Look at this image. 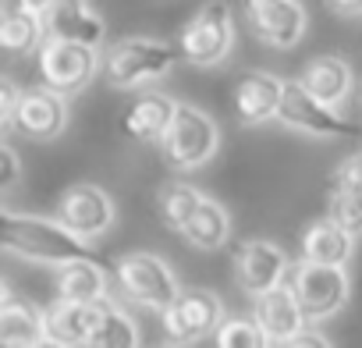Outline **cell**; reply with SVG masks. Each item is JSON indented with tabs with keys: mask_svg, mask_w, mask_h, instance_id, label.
<instances>
[{
	"mask_svg": "<svg viewBox=\"0 0 362 348\" xmlns=\"http://www.w3.org/2000/svg\"><path fill=\"white\" fill-rule=\"evenodd\" d=\"M323 4H327L334 15H341V18H355V15H362V0H323Z\"/></svg>",
	"mask_w": 362,
	"mask_h": 348,
	"instance_id": "cell-33",
	"label": "cell"
},
{
	"mask_svg": "<svg viewBox=\"0 0 362 348\" xmlns=\"http://www.w3.org/2000/svg\"><path fill=\"white\" fill-rule=\"evenodd\" d=\"M288 284L295 288L309 323H323L330 316H337L351 295V281L344 274V267L337 263H316V260H302L291 267Z\"/></svg>",
	"mask_w": 362,
	"mask_h": 348,
	"instance_id": "cell-5",
	"label": "cell"
},
{
	"mask_svg": "<svg viewBox=\"0 0 362 348\" xmlns=\"http://www.w3.org/2000/svg\"><path fill=\"white\" fill-rule=\"evenodd\" d=\"M103 302H68V298H57L50 309H43L47 344H64V348L89 344L93 341V330L100 323Z\"/></svg>",
	"mask_w": 362,
	"mask_h": 348,
	"instance_id": "cell-15",
	"label": "cell"
},
{
	"mask_svg": "<svg viewBox=\"0 0 362 348\" xmlns=\"http://www.w3.org/2000/svg\"><path fill=\"white\" fill-rule=\"evenodd\" d=\"M160 320H163L167 341L189 344L206 334H217V327L224 320V302L210 288H181L177 298L160 313Z\"/></svg>",
	"mask_w": 362,
	"mask_h": 348,
	"instance_id": "cell-9",
	"label": "cell"
},
{
	"mask_svg": "<svg viewBox=\"0 0 362 348\" xmlns=\"http://www.w3.org/2000/svg\"><path fill=\"white\" fill-rule=\"evenodd\" d=\"M231 267H235L238 288H242L249 298H256V295H263V291L284 284L295 263L288 260V253H284L277 242H270V238H245V242L235 245Z\"/></svg>",
	"mask_w": 362,
	"mask_h": 348,
	"instance_id": "cell-10",
	"label": "cell"
},
{
	"mask_svg": "<svg viewBox=\"0 0 362 348\" xmlns=\"http://www.w3.org/2000/svg\"><path fill=\"white\" fill-rule=\"evenodd\" d=\"M163 156L174 170H196L203 163H210L221 149V128L217 121L189 103H177V114L170 121V128L160 139Z\"/></svg>",
	"mask_w": 362,
	"mask_h": 348,
	"instance_id": "cell-3",
	"label": "cell"
},
{
	"mask_svg": "<svg viewBox=\"0 0 362 348\" xmlns=\"http://www.w3.org/2000/svg\"><path fill=\"white\" fill-rule=\"evenodd\" d=\"M68 96L54 93L50 86L43 89H25L22 93V103L15 110V121L11 128H18L25 139H36V142H47V139H57L68 124Z\"/></svg>",
	"mask_w": 362,
	"mask_h": 348,
	"instance_id": "cell-13",
	"label": "cell"
},
{
	"mask_svg": "<svg viewBox=\"0 0 362 348\" xmlns=\"http://www.w3.org/2000/svg\"><path fill=\"white\" fill-rule=\"evenodd\" d=\"M214 337H217L221 348H263V344H270V334H267V327L256 316L221 320V327H217Z\"/></svg>",
	"mask_w": 362,
	"mask_h": 348,
	"instance_id": "cell-27",
	"label": "cell"
},
{
	"mask_svg": "<svg viewBox=\"0 0 362 348\" xmlns=\"http://www.w3.org/2000/svg\"><path fill=\"white\" fill-rule=\"evenodd\" d=\"M351 82H355L351 64L341 61V57H330V54L313 57V61L305 64V71H302V86H305L316 100H323V103H330V107H337V103L348 100Z\"/></svg>",
	"mask_w": 362,
	"mask_h": 348,
	"instance_id": "cell-20",
	"label": "cell"
},
{
	"mask_svg": "<svg viewBox=\"0 0 362 348\" xmlns=\"http://www.w3.org/2000/svg\"><path fill=\"white\" fill-rule=\"evenodd\" d=\"M18 178H22V160H18L15 146L4 142V146H0V189H4V192L15 189Z\"/></svg>",
	"mask_w": 362,
	"mask_h": 348,
	"instance_id": "cell-29",
	"label": "cell"
},
{
	"mask_svg": "<svg viewBox=\"0 0 362 348\" xmlns=\"http://www.w3.org/2000/svg\"><path fill=\"white\" fill-rule=\"evenodd\" d=\"M18 103H22V89L11 79H4V82H0V124H4V128H11Z\"/></svg>",
	"mask_w": 362,
	"mask_h": 348,
	"instance_id": "cell-30",
	"label": "cell"
},
{
	"mask_svg": "<svg viewBox=\"0 0 362 348\" xmlns=\"http://www.w3.org/2000/svg\"><path fill=\"white\" fill-rule=\"evenodd\" d=\"M277 121L284 128H295L302 135H313V139H337V135H358L362 128L355 121H344L330 103L316 100L302 79H288L284 82V96H281V107H277Z\"/></svg>",
	"mask_w": 362,
	"mask_h": 348,
	"instance_id": "cell-7",
	"label": "cell"
},
{
	"mask_svg": "<svg viewBox=\"0 0 362 348\" xmlns=\"http://www.w3.org/2000/svg\"><path fill=\"white\" fill-rule=\"evenodd\" d=\"M351 253H355V235H348L344 228H337L330 217H327V221L309 224V228H305V235H302V260L348 267Z\"/></svg>",
	"mask_w": 362,
	"mask_h": 348,
	"instance_id": "cell-22",
	"label": "cell"
},
{
	"mask_svg": "<svg viewBox=\"0 0 362 348\" xmlns=\"http://www.w3.org/2000/svg\"><path fill=\"white\" fill-rule=\"evenodd\" d=\"M327 217L344 228L348 235H362V192L358 189H344V185H334L330 199H327Z\"/></svg>",
	"mask_w": 362,
	"mask_h": 348,
	"instance_id": "cell-28",
	"label": "cell"
},
{
	"mask_svg": "<svg viewBox=\"0 0 362 348\" xmlns=\"http://www.w3.org/2000/svg\"><path fill=\"white\" fill-rule=\"evenodd\" d=\"M252 306H256V320L270 334V344H277V348L288 344L309 323V316H305V309H302V302H298V295H295V288L288 281L270 288V291H263V295H256Z\"/></svg>",
	"mask_w": 362,
	"mask_h": 348,
	"instance_id": "cell-14",
	"label": "cell"
},
{
	"mask_svg": "<svg viewBox=\"0 0 362 348\" xmlns=\"http://www.w3.org/2000/svg\"><path fill=\"white\" fill-rule=\"evenodd\" d=\"M54 288H57V298H68V302H103L110 284L100 260H71L57 267Z\"/></svg>",
	"mask_w": 362,
	"mask_h": 348,
	"instance_id": "cell-19",
	"label": "cell"
},
{
	"mask_svg": "<svg viewBox=\"0 0 362 348\" xmlns=\"http://www.w3.org/2000/svg\"><path fill=\"white\" fill-rule=\"evenodd\" d=\"M177 57H181L177 43L146 40V36H128V40H117V43L107 50L103 71H107V82H110L114 89H139V86H146V82L163 79V75L177 64Z\"/></svg>",
	"mask_w": 362,
	"mask_h": 348,
	"instance_id": "cell-2",
	"label": "cell"
},
{
	"mask_svg": "<svg viewBox=\"0 0 362 348\" xmlns=\"http://www.w3.org/2000/svg\"><path fill=\"white\" fill-rule=\"evenodd\" d=\"M0 43L11 54H33L47 43V18L33 8H22L11 0V8L0 22Z\"/></svg>",
	"mask_w": 362,
	"mask_h": 348,
	"instance_id": "cell-23",
	"label": "cell"
},
{
	"mask_svg": "<svg viewBox=\"0 0 362 348\" xmlns=\"http://www.w3.org/2000/svg\"><path fill=\"white\" fill-rule=\"evenodd\" d=\"M284 96V82L270 71H252L235 86V117L249 128L277 121V107Z\"/></svg>",
	"mask_w": 362,
	"mask_h": 348,
	"instance_id": "cell-17",
	"label": "cell"
},
{
	"mask_svg": "<svg viewBox=\"0 0 362 348\" xmlns=\"http://www.w3.org/2000/svg\"><path fill=\"white\" fill-rule=\"evenodd\" d=\"M114 281L121 288V295L135 306H146V309H156L163 313L174 298H177V277L174 270L153 256V253H128L114 263Z\"/></svg>",
	"mask_w": 362,
	"mask_h": 348,
	"instance_id": "cell-6",
	"label": "cell"
},
{
	"mask_svg": "<svg viewBox=\"0 0 362 348\" xmlns=\"http://www.w3.org/2000/svg\"><path fill=\"white\" fill-rule=\"evenodd\" d=\"M203 199H206V196H203L199 189H192V185H167V189L160 192V221H163L170 231L181 235V228L192 221V214L203 207Z\"/></svg>",
	"mask_w": 362,
	"mask_h": 348,
	"instance_id": "cell-26",
	"label": "cell"
},
{
	"mask_svg": "<svg viewBox=\"0 0 362 348\" xmlns=\"http://www.w3.org/2000/svg\"><path fill=\"white\" fill-rule=\"evenodd\" d=\"M139 341H142V334H139L135 320L124 309H117L114 302H103V313H100L89 348H135Z\"/></svg>",
	"mask_w": 362,
	"mask_h": 348,
	"instance_id": "cell-25",
	"label": "cell"
},
{
	"mask_svg": "<svg viewBox=\"0 0 362 348\" xmlns=\"http://www.w3.org/2000/svg\"><path fill=\"white\" fill-rule=\"evenodd\" d=\"M177 50L189 64L196 68H214L231 54L235 43V25H231V8L224 0H210L206 8H199L177 33Z\"/></svg>",
	"mask_w": 362,
	"mask_h": 348,
	"instance_id": "cell-4",
	"label": "cell"
},
{
	"mask_svg": "<svg viewBox=\"0 0 362 348\" xmlns=\"http://www.w3.org/2000/svg\"><path fill=\"white\" fill-rule=\"evenodd\" d=\"M40 75L43 86H50L61 96H78L93 75L100 71V54L89 43H75V40H47L40 47Z\"/></svg>",
	"mask_w": 362,
	"mask_h": 348,
	"instance_id": "cell-8",
	"label": "cell"
},
{
	"mask_svg": "<svg viewBox=\"0 0 362 348\" xmlns=\"http://www.w3.org/2000/svg\"><path fill=\"white\" fill-rule=\"evenodd\" d=\"M177 114V103L163 93H142L128 110H124V132L132 139H142V142H153V139H163V132L170 128Z\"/></svg>",
	"mask_w": 362,
	"mask_h": 348,
	"instance_id": "cell-21",
	"label": "cell"
},
{
	"mask_svg": "<svg viewBox=\"0 0 362 348\" xmlns=\"http://www.w3.org/2000/svg\"><path fill=\"white\" fill-rule=\"evenodd\" d=\"M15 4H22V8H33V11L47 15V11L54 8V0H15Z\"/></svg>",
	"mask_w": 362,
	"mask_h": 348,
	"instance_id": "cell-34",
	"label": "cell"
},
{
	"mask_svg": "<svg viewBox=\"0 0 362 348\" xmlns=\"http://www.w3.org/2000/svg\"><path fill=\"white\" fill-rule=\"evenodd\" d=\"M43 18H47V40H75L100 47L107 36V25L89 0H54V8Z\"/></svg>",
	"mask_w": 362,
	"mask_h": 348,
	"instance_id": "cell-16",
	"label": "cell"
},
{
	"mask_svg": "<svg viewBox=\"0 0 362 348\" xmlns=\"http://www.w3.org/2000/svg\"><path fill=\"white\" fill-rule=\"evenodd\" d=\"M242 4H245V18L256 40H263L267 47L291 50L302 43L305 25H309L302 0H242Z\"/></svg>",
	"mask_w": 362,
	"mask_h": 348,
	"instance_id": "cell-11",
	"label": "cell"
},
{
	"mask_svg": "<svg viewBox=\"0 0 362 348\" xmlns=\"http://www.w3.org/2000/svg\"><path fill=\"white\" fill-rule=\"evenodd\" d=\"M57 217H61L71 231H78L82 238L96 242V238H103V235L114 228L117 210H114V199H110L100 185L78 182V185H71V189L61 196Z\"/></svg>",
	"mask_w": 362,
	"mask_h": 348,
	"instance_id": "cell-12",
	"label": "cell"
},
{
	"mask_svg": "<svg viewBox=\"0 0 362 348\" xmlns=\"http://www.w3.org/2000/svg\"><path fill=\"white\" fill-rule=\"evenodd\" d=\"M228 235H231V217L217 199H203V207L192 214V221L181 228V238L192 249H203V253L221 249L228 242Z\"/></svg>",
	"mask_w": 362,
	"mask_h": 348,
	"instance_id": "cell-24",
	"label": "cell"
},
{
	"mask_svg": "<svg viewBox=\"0 0 362 348\" xmlns=\"http://www.w3.org/2000/svg\"><path fill=\"white\" fill-rule=\"evenodd\" d=\"M334 185H344V189H358V192H362V153L348 156V160L337 167Z\"/></svg>",
	"mask_w": 362,
	"mask_h": 348,
	"instance_id": "cell-31",
	"label": "cell"
},
{
	"mask_svg": "<svg viewBox=\"0 0 362 348\" xmlns=\"http://www.w3.org/2000/svg\"><path fill=\"white\" fill-rule=\"evenodd\" d=\"M0 242L11 256L61 267L71 260H96L89 238L71 231L61 217H40V214H15L4 210L0 214Z\"/></svg>",
	"mask_w": 362,
	"mask_h": 348,
	"instance_id": "cell-1",
	"label": "cell"
},
{
	"mask_svg": "<svg viewBox=\"0 0 362 348\" xmlns=\"http://www.w3.org/2000/svg\"><path fill=\"white\" fill-rule=\"evenodd\" d=\"M330 344H334V341H330V337H323V334L316 330V323H305V327L288 341V348H330Z\"/></svg>",
	"mask_w": 362,
	"mask_h": 348,
	"instance_id": "cell-32",
	"label": "cell"
},
{
	"mask_svg": "<svg viewBox=\"0 0 362 348\" xmlns=\"http://www.w3.org/2000/svg\"><path fill=\"white\" fill-rule=\"evenodd\" d=\"M0 344L36 348L47 344V320L25 298H15L8 284H0Z\"/></svg>",
	"mask_w": 362,
	"mask_h": 348,
	"instance_id": "cell-18",
	"label": "cell"
}]
</instances>
